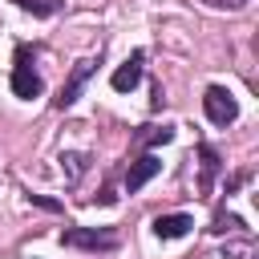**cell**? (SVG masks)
Returning <instances> with one entry per match:
<instances>
[{
  "instance_id": "obj_12",
  "label": "cell",
  "mask_w": 259,
  "mask_h": 259,
  "mask_svg": "<svg viewBox=\"0 0 259 259\" xmlns=\"http://www.w3.org/2000/svg\"><path fill=\"white\" fill-rule=\"evenodd\" d=\"M223 259H255V243L251 239H227L223 243Z\"/></svg>"
},
{
  "instance_id": "obj_4",
  "label": "cell",
  "mask_w": 259,
  "mask_h": 259,
  "mask_svg": "<svg viewBox=\"0 0 259 259\" xmlns=\"http://www.w3.org/2000/svg\"><path fill=\"white\" fill-rule=\"evenodd\" d=\"M93 69H97V61H89V57H85V61H77V65H73V73H69V81L61 85V97H57L53 105H57V109H69V105L81 97V85L93 77Z\"/></svg>"
},
{
  "instance_id": "obj_5",
  "label": "cell",
  "mask_w": 259,
  "mask_h": 259,
  "mask_svg": "<svg viewBox=\"0 0 259 259\" xmlns=\"http://www.w3.org/2000/svg\"><path fill=\"white\" fill-rule=\"evenodd\" d=\"M142 65H146V53L138 49V53H130L117 69H113V77H109V85L117 89V93H130L138 81H142Z\"/></svg>"
},
{
  "instance_id": "obj_13",
  "label": "cell",
  "mask_w": 259,
  "mask_h": 259,
  "mask_svg": "<svg viewBox=\"0 0 259 259\" xmlns=\"http://www.w3.org/2000/svg\"><path fill=\"white\" fill-rule=\"evenodd\" d=\"M239 227H243V219L231 214V210H214V219H210V231H214V235H231V231H239Z\"/></svg>"
},
{
  "instance_id": "obj_7",
  "label": "cell",
  "mask_w": 259,
  "mask_h": 259,
  "mask_svg": "<svg viewBox=\"0 0 259 259\" xmlns=\"http://www.w3.org/2000/svg\"><path fill=\"white\" fill-rule=\"evenodd\" d=\"M158 170H162V158H158V154H142V158H134V162H130V170H125V190H130V194H138V190H142Z\"/></svg>"
},
{
  "instance_id": "obj_3",
  "label": "cell",
  "mask_w": 259,
  "mask_h": 259,
  "mask_svg": "<svg viewBox=\"0 0 259 259\" xmlns=\"http://www.w3.org/2000/svg\"><path fill=\"white\" fill-rule=\"evenodd\" d=\"M202 113H206L210 125H231V121L239 117V101H235V93H231L227 85H206V93H202Z\"/></svg>"
},
{
  "instance_id": "obj_11",
  "label": "cell",
  "mask_w": 259,
  "mask_h": 259,
  "mask_svg": "<svg viewBox=\"0 0 259 259\" xmlns=\"http://www.w3.org/2000/svg\"><path fill=\"white\" fill-rule=\"evenodd\" d=\"M20 12H28V16H57L61 8H65V0H12Z\"/></svg>"
},
{
  "instance_id": "obj_10",
  "label": "cell",
  "mask_w": 259,
  "mask_h": 259,
  "mask_svg": "<svg viewBox=\"0 0 259 259\" xmlns=\"http://www.w3.org/2000/svg\"><path fill=\"white\" fill-rule=\"evenodd\" d=\"M61 170H65V182L77 186L81 174L89 170V154H81V150H65V154H61Z\"/></svg>"
},
{
  "instance_id": "obj_2",
  "label": "cell",
  "mask_w": 259,
  "mask_h": 259,
  "mask_svg": "<svg viewBox=\"0 0 259 259\" xmlns=\"http://www.w3.org/2000/svg\"><path fill=\"white\" fill-rule=\"evenodd\" d=\"M57 239L65 247H77V251H113L121 243L117 231H97V227H65Z\"/></svg>"
},
{
  "instance_id": "obj_1",
  "label": "cell",
  "mask_w": 259,
  "mask_h": 259,
  "mask_svg": "<svg viewBox=\"0 0 259 259\" xmlns=\"http://www.w3.org/2000/svg\"><path fill=\"white\" fill-rule=\"evenodd\" d=\"M8 85H12V93L20 101H32V97L45 93V81L32 69V45H16V65H12V81Z\"/></svg>"
},
{
  "instance_id": "obj_15",
  "label": "cell",
  "mask_w": 259,
  "mask_h": 259,
  "mask_svg": "<svg viewBox=\"0 0 259 259\" xmlns=\"http://www.w3.org/2000/svg\"><path fill=\"white\" fill-rule=\"evenodd\" d=\"M223 4H235V8H239V4H247V0H223Z\"/></svg>"
},
{
  "instance_id": "obj_8",
  "label": "cell",
  "mask_w": 259,
  "mask_h": 259,
  "mask_svg": "<svg viewBox=\"0 0 259 259\" xmlns=\"http://www.w3.org/2000/svg\"><path fill=\"white\" fill-rule=\"evenodd\" d=\"M190 231H194V214H186V210H174V214H158L154 219V235L158 239H182Z\"/></svg>"
},
{
  "instance_id": "obj_6",
  "label": "cell",
  "mask_w": 259,
  "mask_h": 259,
  "mask_svg": "<svg viewBox=\"0 0 259 259\" xmlns=\"http://www.w3.org/2000/svg\"><path fill=\"white\" fill-rule=\"evenodd\" d=\"M198 150V194H210V186H214V178H219V170H223V158H219V150L210 146V142H198L194 146Z\"/></svg>"
},
{
  "instance_id": "obj_14",
  "label": "cell",
  "mask_w": 259,
  "mask_h": 259,
  "mask_svg": "<svg viewBox=\"0 0 259 259\" xmlns=\"http://www.w3.org/2000/svg\"><path fill=\"white\" fill-rule=\"evenodd\" d=\"M28 202H36V206H45V210H61V202H53V198H40V194H28Z\"/></svg>"
},
{
  "instance_id": "obj_9",
  "label": "cell",
  "mask_w": 259,
  "mask_h": 259,
  "mask_svg": "<svg viewBox=\"0 0 259 259\" xmlns=\"http://www.w3.org/2000/svg\"><path fill=\"white\" fill-rule=\"evenodd\" d=\"M166 142H174V125H170V121H162V125H142V130L134 134V146H166Z\"/></svg>"
}]
</instances>
